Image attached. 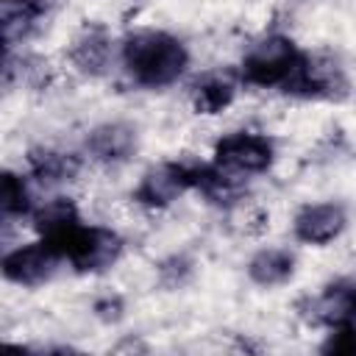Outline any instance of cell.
<instances>
[{
  "mask_svg": "<svg viewBox=\"0 0 356 356\" xmlns=\"http://www.w3.org/2000/svg\"><path fill=\"white\" fill-rule=\"evenodd\" d=\"M28 200H31V195H28L25 181L17 172H3V184H0V206H3V214L6 217L25 214L31 209Z\"/></svg>",
  "mask_w": 356,
  "mask_h": 356,
  "instance_id": "obj_16",
  "label": "cell"
},
{
  "mask_svg": "<svg viewBox=\"0 0 356 356\" xmlns=\"http://www.w3.org/2000/svg\"><path fill=\"white\" fill-rule=\"evenodd\" d=\"M323 353H337V356H356V323L334 325L331 337L323 342Z\"/></svg>",
  "mask_w": 356,
  "mask_h": 356,
  "instance_id": "obj_17",
  "label": "cell"
},
{
  "mask_svg": "<svg viewBox=\"0 0 356 356\" xmlns=\"http://www.w3.org/2000/svg\"><path fill=\"white\" fill-rule=\"evenodd\" d=\"M303 53L286 36H267L242 58V78L253 86H286L303 64Z\"/></svg>",
  "mask_w": 356,
  "mask_h": 356,
  "instance_id": "obj_3",
  "label": "cell"
},
{
  "mask_svg": "<svg viewBox=\"0 0 356 356\" xmlns=\"http://www.w3.org/2000/svg\"><path fill=\"white\" fill-rule=\"evenodd\" d=\"M314 317L328 325L356 323V284L339 281L325 286V292L314 300Z\"/></svg>",
  "mask_w": 356,
  "mask_h": 356,
  "instance_id": "obj_9",
  "label": "cell"
},
{
  "mask_svg": "<svg viewBox=\"0 0 356 356\" xmlns=\"http://www.w3.org/2000/svg\"><path fill=\"white\" fill-rule=\"evenodd\" d=\"M108 53H111L108 36H106L100 28H89L83 36L75 39L70 58H72V64H75L81 72H86V75H100V72L106 70V64H108Z\"/></svg>",
  "mask_w": 356,
  "mask_h": 356,
  "instance_id": "obj_12",
  "label": "cell"
},
{
  "mask_svg": "<svg viewBox=\"0 0 356 356\" xmlns=\"http://www.w3.org/2000/svg\"><path fill=\"white\" fill-rule=\"evenodd\" d=\"M44 14V3L42 0H3L0 6V19H3V39L6 47L11 50L17 42H22L36 19Z\"/></svg>",
  "mask_w": 356,
  "mask_h": 356,
  "instance_id": "obj_10",
  "label": "cell"
},
{
  "mask_svg": "<svg viewBox=\"0 0 356 356\" xmlns=\"http://www.w3.org/2000/svg\"><path fill=\"white\" fill-rule=\"evenodd\" d=\"M189 53L181 39L164 31H136L122 44V64L128 75L150 89L170 86L186 70Z\"/></svg>",
  "mask_w": 356,
  "mask_h": 356,
  "instance_id": "obj_1",
  "label": "cell"
},
{
  "mask_svg": "<svg viewBox=\"0 0 356 356\" xmlns=\"http://www.w3.org/2000/svg\"><path fill=\"white\" fill-rule=\"evenodd\" d=\"M42 239L81 273L108 270L120 259V250H122V239L114 231L100 228V225H86L81 222V217Z\"/></svg>",
  "mask_w": 356,
  "mask_h": 356,
  "instance_id": "obj_2",
  "label": "cell"
},
{
  "mask_svg": "<svg viewBox=\"0 0 356 356\" xmlns=\"http://www.w3.org/2000/svg\"><path fill=\"white\" fill-rule=\"evenodd\" d=\"M195 184H197V167L167 161V164L150 167L142 175L134 197H136V203H142L147 209H164L172 200H178L186 189H192Z\"/></svg>",
  "mask_w": 356,
  "mask_h": 356,
  "instance_id": "obj_5",
  "label": "cell"
},
{
  "mask_svg": "<svg viewBox=\"0 0 356 356\" xmlns=\"http://www.w3.org/2000/svg\"><path fill=\"white\" fill-rule=\"evenodd\" d=\"M75 220H78V209H75V203L67 200V197H56V200L44 203V206L33 214L36 231H39L42 236H50V234L61 231L64 225H70V222H75Z\"/></svg>",
  "mask_w": 356,
  "mask_h": 356,
  "instance_id": "obj_15",
  "label": "cell"
},
{
  "mask_svg": "<svg viewBox=\"0 0 356 356\" xmlns=\"http://www.w3.org/2000/svg\"><path fill=\"white\" fill-rule=\"evenodd\" d=\"M58 261H61V256L44 239H39V242H31V245H22V248L6 253L3 275L19 286H39L56 273Z\"/></svg>",
  "mask_w": 356,
  "mask_h": 356,
  "instance_id": "obj_6",
  "label": "cell"
},
{
  "mask_svg": "<svg viewBox=\"0 0 356 356\" xmlns=\"http://www.w3.org/2000/svg\"><path fill=\"white\" fill-rule=\"evenodd\" d=\"M214 164L231 175L264 172L273 164V142L259 134H228L214 147Z\"/></svg>",
  "mask_w": 356,
  "mask_h": 356,
  "instance_id": "obj_4",
  "label": "cell"
},
{
  "mask_svg": "<svg viewBox=\"0 0 356 356\" xmlns=\"http://www.w3.org/2000/svg\"><path fill=\"white\" fill-rule=\"evenodd\" d=\"M31 172L39 181L47 184H58V181H70L78 172V159L70 153H58V150H31Z\"/></svg>",
  "mask_w": 356,
  "mask_h": 356,
  "instance_id": "obj_14",
  "label": "cell"
},
{
  "mask_svg": "<svg viewBox=\"0 0 356 356\" xmlns=\"http://www.w3.org/2000/svg\"><path fill=\"white\" fill-rule=\"evenodd\" d=\"M234 81L228 75H206L192 86V106L197 114H220L234 100Z\"/></svg>",
  "mask_w": 356,
  "mask_h": 356,
  "instance_id": "obj_13",
  "label": "cell"
},
{
  "mask_svg": "<svg viewBox=\"0 0 356 356\" xmlns=\"http://www.w3.org/2000/svg\"><path fill=\"white\" fill-rule=\"evenodd\" d=\"M292 270H295V256L284 248L259 250L248 264V275L259 286H278L292 275Z\"/></svg>",
  "mask_w": 356,
  "mask_h": 356,
  "instance_id": "obj_11",
  "label": "cell"
},
{
  "mask_svg": "<svg viewBox=\"0 0 356 356\" xmlns=\"http://www.w3.org/2000/svg\"><path fill=\"white\" fill-rule=\"evenodd\" d=\"M86 150L106 164H120L128 161L136 150V131L125 122H106L97 125L89 136H86Z\"/></svg>",
  "mask_w": 356,
  "mask_h": 356,
  "instance_id": "obj_8",
  "label": "cell"
},
{
  "mask_svg": "<svg viewBox=\"0 0 356 356\" xmlns=\"http://www.w3.org/2000/svg\"><path fill=\"white\" fill-rule=\"evenodd\" d=\"M348 225V214L339 203H312L295 217V236L306 245H328Z\"/></svg>",
  "mask_w": 356,
  "mask_h": 356,
  "instance_id": "obj_7",
  "label": "cell"
}]
</instances>
